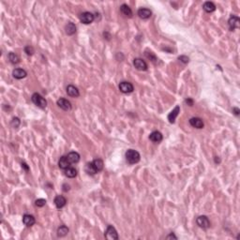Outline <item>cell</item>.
<instances>
[{"label": "cell", "mask_w": 240, "mask_h": 240, "mask_svg": "<svg viewBox=\"0 0 240 240\" xmlns=\"http://www.w3.org/2000/svg\"><path fill=\"white\" fill-rule=\"evenodd\" d=\"M35 204L37 205L38 207H44V205L46 204V200L44 199H38L35 201Z\"/></svg>", "instance_id": "29"}, {"label": "cell", "mask_w": 240, "mask_h": 240, "mask_svg": "<svg viewBox=\"0 0 240 240\" xmlns=\"http://www.w3.org/2000/svg\"><path fill=\"white\" fill-rule=\"evenodd\" d=\"M8 57H9V60L11 61V63H12V64H18L20 62V57L14 53H10Z\"/></svg>", "instance_id": "26"}, {"label": "cell", "mask_w": 240, "mask_h": 240, "mask_svg": "<svg viewBox=\"0 0 240 240\" xmlns=\"http://www.w3.org/2000/svg\"><path fill=\"white\" fill-rule=\"evenodd\" d=\"M190 124L193 127V128H196V129H203L204 124H203V121L199 118V117H192L190 119Z\"/></svg>", "instance_id": "12"}, {"label": "cell", "mask_w": 240, "mask_h": 240, "mask_svg": "<svg viewBox=\"0 0 240 240\" xmlns=\"http://www.w3.org/2000/svg\"><path fill=\"white\" fill-rule=\"evenodd\" d=\"M185 101H186V103H188V105H190V106L193 105V100L191 98H188Z\"/></svg>", "instance_id": "33"}, {"label": "cell", "mask_w": 240, "mask_h": 240, "mask_svg": "<svg viewBox=\"0 0 240 240\" xmlns=\"http://www.w3.org/2000/svg\"><path fill=\"white\" fill-rule=\"evenodd\" d=\"M68 233V228L65 225H61L58 229H57V235L62 237V236H65L67 235Z\"/></svg>", "instance_id": "25"}, {"label": "cell", "mask_w": 240, "mask_h": 240, "mask_svg": "<svg viewBox=\"0 0 240 240\" xmlns=\"http://www.w3.org/2000/svg\"><path fill=\"white\" fill-rule=\"evenodd\" d=\"M65 30H66V33L68 34V35H73V34H75L76 32V25L73 24V23H68V24L66 25L65 27Z\"/></svg>", "instance_id": "21"}, {"label": "cell", "mask_w": 240, "mask_h": 240, "mask_svg": "<svg viewBox=\"0 0 240 240\" xmlns=\"http://www.w3.org/2000/svg\"><path fill=\"white\" fill-rule=\"evenodd\" d=\"M166 238H167V239H177V237L173 233H170L169 235H167V236H166Z\"/></svg>", "instance_id": "34"}, {"label": "cell", "mask_w": 240, "mask_h": 240, "mask_svg": "<svg viewBox=\"0 0 240 240\" xmlns=\"http://www.w3.org/2000/svg\"><path fill=\"white\" fill-rule=\"evenodd\" d=\"M203 9L204 11H207V12L210 13V12H213V11L216 10V5H215L213 2L207 1V2H205V3L203 4Z\"/></svg>", "instance_id": "23"}, {"label": "cell", "mask_w": 240, "mask_h": 240, "mask_svg": "<svg viewBox=\"0 0 240 240\" xmlns=\"http://www.w3.org/2000/svg\"><path fill=\"white\" fill-rule=\"evenodd\" d=\"M65 175L68 177L73 178L77 176V170L75 168H72V167H68L65 170Z\"/></svg>", "instance_id": "24"}, {"label": "cell", "mask_w": 240, "mask_h": 240, "mask_svg": "<svg viewBox=\"0 0 240 240\" xmlns=\"http://www.w3.org/2000/svg\"><path fill=\"white\" fill-rule=\"evenodd\" d=\"M92 164H93V167H94V169L96 170L97 173H98V172H100V171L103 170L104 164H103V161H102L100 159H94V160L92 161Z\"/></svg>", "instance_id": "18"}, {"label": "cell", "mask_w": 240, "mask_h": 240, "mask_svg": "<svg viewBox=\"0 0 240 240\" xmlns=\"http://www.w3.org/2000/svg\"><path fill=\"white\" fill-rule=\"evenodd\" d=\"M70 161H68L67 156H62L58 161V166L60 169H63V170H66L67 168L70 167Z\"/></svg>", "instance_id": "19"}, {"label": "cell", "mask_w": 240, "mask_h": 240, "mask_svg": "<svg viewBox=\"0 0 240 240\" xmlns=\"http://www.w3.org/2000/svg\"><path fill=\"white\" fill-rule=\"evenodd\" d=\"M54 202H55V207H56L58 209L64 207L65 205H66V203H67L66 198H65L64 196H62V195H57V196L55 198V201H54Z\"/></svg>", "instance_id": "10"}, {"label": "cell", "mask_w": 240, "mask_h": 240, "mask_svg": "<svg viewBox=\"0 0 240 240\" xmlns=\"http://www.w3.org/2000/svg\"><path fill=\"white\" fill-rule=\"evenodd\" d=\"M149 139L154 143H159L162 141V134L159 131H153L149 135Z\"/></svg>", "instance_id": "17"}, {"label": "cell", "mask_w": 240, "mask_h": 240, "mask_svg": "<svg viewBox=\"0 0 240 240\" xmlns=\"http://www.w3.org/2000/svg\"><path fill=\"white\" fill-rule=\"evenodd\" d=\"M120 11H121L122 14H123L124 16H126V17L130 18V17L132 16V11H131L130 8H129L128 5H126V4H123V5L120 6Z\"/></svg>", "instance_id": "22"}, {"label": "cell", "mask_w": 240, "mask_h": 240, "mask_svg": "<svg viewBox=\"0 0 240 240\" xmlns=\"http://www.w3.org/2000/svg\"><path fill=\"white\" fill-rule=\"evenodd\" d=\"M20 123H21L20 119H19L18 117H14V118L11 120V127H12V128H14V129H17V128L20 126Z\"/></svg>", "instance_id": "28"}, {"label": "cell", "mask_w": 240, "mask_h": 240, "mask_svg": "<svg viewBox=\"0 0 240 240\" xmlns=\"http://www.w3.org/2000/svg\"><path fill=\"white\" fill-rule=\"evenodd\" d=\"M67 93H68V96L73 97V98H76V97L80 96V92L78 90V88L75 87L74 85H72L67 86Z\"/></svg>", "instance_id": "15"}, {"label": "cell", "mask_w": 240, "mask_h": 240, "mask_svg": "<svg viewBox=\"0 0 240 240\" xmlns=\"http://www.w3.org/2000/svg\"><path fill=\"white\" fill-rule=\"evenodd\" d=\"M24 53L27 55H32L34 54V48L30 45H27V46L24 47Z\"/></svg>", "instance_id": "30"}, {"label": "cell", "mask_w": 240, "mask_h": 240, "mask_svg": "<svg viewBox=\"0 0 240 240\" xmlns=\"http://www.w3.org/2000/svg\"><path fill=\"white\" fill-rule=\"evenodd\" d=\"M23 222H24V224L26 225L27 227H31V226H33L34 224H35L36 220H35V218H34L32 215L25 214V215H24V217H23Z\"/></svg>", "instance_id": "13"}, {"label": "cell", "mask_w": 240, "mask_h": 240, "mask_svg": "<svg viewBox=\"0 0 240 240\" xmlns=\"http://www.w3.org/2000/svg\"><path fill=\"white\" fill-rule=\"evenodd\" d=\"M63 190L64 191H68V190H70V186L67 185V184H64L63 185Z\"/></svg>", "instance_id": "36"}, {"label": "cell", "mask_w": 240, "mask_h": 240, "mask_svg": "<svg viewBox=\"0 0 240 240\" xmlns=\"http://www.w3.org/2000/svg\"><path fill=\"white\" fill-rule=\"evenodd\" d=\"M26 75H27L26 72L24 70H23V68H15V70L12 72V76L15 79H18V80L25 78Z\"/></svg>", "instance_id": "11"}, {"label": "cell", "mask_w": 240, "mask_h": 240, "mask_svg": "<svg viewBox=\"0 0 240 240\" xmlns=\"http://www.w3.org/2000/svg\"><path fill=\"white\" fill-rule=\"evenodd\" d=\"M22 167H23V168H24V170L26 171V172H28V171H29V167L27 166V164H26V163L23 162V163H22Z\"/></svg>", "instance_id": "37"}, {"label": "cell", "mask_w": 240, "mask_h": 240, "mask_svg": "<svg viewBox=\"0 0 240 240\" xmlns=\"http://www.w3.org/2000/svg\"><path fill=\"white\" fill-rule=\"evenodd\" d=\"M70 163H77L80 160V155L77 152H71L67 156Z\"/></svg>", "instance_id": "20"}, {"label": "cell", "mask_w": 240, "mask_h": 240, "mask_svg": "<svg viewBox=\"0 0 240 240\" xmlns=\"http://www.w3.org/2000/svg\"><path fill=\"white\" fill-rule=\"evenodd\" d=\"M104 236L105 238L107 239H110V240H117L118 239V234H117V232L116 230V228L112 225H109L105 231V233H104Z\"/></svg>", "instance_id": "3"}, {"label": "cell", "mask_w": 240, "mask_h": 240, "mask_svg": "<svg viewBox=\"0 0 240 240\" xmlns=\"http://www.w3.org/2000/svg\"><path fill=\"white\" fill-rule=\"evenodd\" d=\"M138 15L141 19H148L151 17L152 15V11L149 10V9H146V8H142L138 11Z\"/></svg>", "instance_id": "14"}, {"label": "cell", "mask_w": 240, "mask_h": 240, "mask_svg": "<svg viewBox=\"0 0 240 240\" xmlns=\"http://www.w3.org/2000/svg\"><path fill=\"white\" fill-rule=\"evenodd\" d=\"M179 113H180V107H179V106H176V108L168 115V120H169V122H170V123H175L176 118H177V116H178Z\"/></svg>", "instance_id": "16"}, {"label": "cell", "mask_w": 240, "mask_h": 240, "mask_svg": "<svg viewBox=\"0 0 240 240\" xmlns=\"http://www.w3.org/2000/svg\"><path fill=\"white\" fill-rule=\"evenodd\" d=\"M133 65L138 71H146L147 70V64L142 58H135L133 60Z\"/></svg>", "instance_id": "8"}, {"label": "cell", "mask_w": 240, "mask_h": 240, "mask_svg": "<svg viewBox=\"0 0 240 240\" xmlns=\"http://www.w3.org/2000/svg\"><path fill=\"white\" fill-rule=\"evenodd\" d=\"M31 99H32V101H33L34 104L37 105L38 107H40V108H41V109H44V108H46V106H47V101H46V99H45L41 94H39V93H34V94L32 95Z\"/></svg>", "instance_id": "2"}, {"label": "cell", "mask_w": 240, "mask_h": 240, "mask_svg": "<svg viewBox=\"0 0 240 240\" xmlns=\"http://www.w3.org/2000/svg\"><path fill=\"white\" fill-rule=\"evenodd\" d=\"M228 24H229V28L230 30H234L236 28H239L240 26V20L237 16L235 15H232L228 21Z\"/></svg>", "instance_id": "9"}, {"label": "cell", "mask_w": 240, "mask_h": 240, "mask_svg": "<svg viewBox=\"0 0 240 240\" xmlns=\"http://www.w3.org/2000/svg\"><path fill=\"white\" fill-rule=\"evenodd\" d=\"M119 90H120L122 93L129 94V93L133 92L134 87H133V85H132L129 82H121V83L119 84Z\"/></svg>", "instance_id": "6"}, {"label": "cell", "mask_w": 240, "mask_h": 240, "mask_svg": "<svg viewBox=\"0 0 240 240\" xmlns=\"http://www.w3.org/2000/svg\"><path fill=\"white\" fill-rule=\"evenodd\" d=\"M85 171H86V173H87L88 175H91V176L97 174L96 170H95L94 167H93L92 162H89V163H87V164L85 165Z\"/></svg>", "instance_id": "27"}, {"label": "cell", "mask_w": 240, "mask_h": 240, "mask_svg": "<svg viewBox=\"0 0 240 240\" xmlns=\"http://www.w3.org/2000/svg\"><path fill=\"white\" fill-rule=\"evenodd\" d=\"M146 56L148 58V59H150L151 61H153V62H155L156 60H157V57H156V55L152 53V52H146Z\"/></svg>", "instance_id": "31"}, {"label": "cell", "mask_w": 240, "mask_h": 240, "mask_svg": "<svg viewBox=\"0 0 240 240\" xmlns=\"http://www.w3.org/2000/svg\"><path fill=\"white\" fill-rule=\"evenodd\" d=\"M233 112L234 113V115H235V116H238V115H239V113H240V110H239L237 107H233Z\"/></svg>", "instance_id": "35"}, {"label": "cell", "mask_w": 240, "mask_h": 240, "mask_svg": "<svg viewBox=\"0 0 240 240\" xmlns=\"http://www.w3.org/2000/svg\"><path fill=\"white\" fill-rule=\"evenodd\" d=\"M140 154L138 151L133 150V149H129L126 152V159L129 164H135L137 162L140 161Z\"/></svg>", "instance_id": "1"}, {"label": "cell", "mask_w": 240, "mask_h": 240, "mask_svg": "<svg viewBox=\"0 0 240 240\" xmlns=\"http://www.w3.org/2000/svg\"><path fill=\"white\" fill-rule=\"evenodd\" d=\"M57 105H58V107H60L62 110H64V111H70V110H72V103H71V101L70 100H68V99H66V98H59L58 100H57Z\"/></svg>", "instance_id": "7"}, {"label": "cell", "mask_w": 240, "mask_h": 240, "mask_svg": "<svg viewBox=\"0 0 240 240\" xmlns=\"http://www.w3.org/2000/svg\"><path fill=\"white\" fill-rule=\"evenodd\" d=\"M178 59L181 61V62H183V63H185V64H187L188 62H189V57L188 56H186V55H180L179 57H178Z\"/></svg>", "instance_id": "32"}, {"label": "cell", "mask_w": 240, "mask_h": 240, "mask_svg": "<svg viewBox=\"0 0 240 240\" xmlns=\"http://www.w3.org/2000/svg\"><path fill=\"white\" fill-rule=\"evenodd\" d=\"M80 20L83 24H91L94 20H95V15L91 12H88V11H85V12H83L81 13L80 15Z\"/></svg>", "instance_id": "5"}, {"label": "cell", "mask_w": 240, "mask_h": 240, "mask_svg": "<svg viewBox=\"0 0 240 240\" xmlns=\"http://www.w3.org/2000/svg\"><path fill=\"white\" fill-rule=\"evenodd\" d=\"M196 223L200 228L208 229L210 227V221L207 216H199L196 220Z\"/></svg>", "instance_id": "4"}]
</instances>
